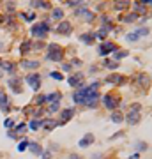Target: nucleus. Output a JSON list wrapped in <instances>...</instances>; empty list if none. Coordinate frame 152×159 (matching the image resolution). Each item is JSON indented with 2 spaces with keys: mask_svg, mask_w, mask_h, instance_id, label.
Instances as JSON below:
<instances>
[{
  "mask_svg": "<svg viewBox=\"0 0 152 159\" xmlns=\"http://www.w3.org/2000/svg\"><path fill=\"white\" fill-rule=\"evenodd\" d=\"M129 159H140V156H138V154H133V156H131Z\"/></svg>",
  "mask_w": 152,
  "mask_h": 159,
  "instance_id": "obj_40",
  "label": "nucleus"
},
{
  "mask_svg": "<svg viewBox=\"0 0 152 159\" xmlns=\"http://www.w3.org/2000/svg\"><path fill=\"white\" fill-rule=\"evenodd\" d=\"M111 120H113V122H117V124H119V122H122V120H124V117L120 115L119 111H117V113H113V115H111Z\"/></svg>",
  "mask_w": 152,
  "mask_h": 159,
  "instance_id": "obj_25",
  "label": "nucleus"
},
{
  "mask_svg": "<svg viewBox=\"0 0 152 159\" xmlns=\"http://www.w3.org/2000/svg\"><path fill=\"white\" fill-rule=\"evenodd\" d=\"M27 83L30 85L32 90H39V87H41V76L37 72H32V74L27 76Z\"/></svg>",
  "mask_w": 152,
  "mask_h": 159,
  "instance_id": "obj_4",
  "label": "nucleus"
},
{
  "mask_svg": "<svg viewBox=\"0 0 152 159\" xmlns=\"http://www.w3.org/2000/svg\"><path fill=\"white\" fill-rule=\"evenodd\" d=\"M2 69L6 72H14L16 71V65L13 62H2Z\"/></svg>",
  "mask_w": 152,
  "mask_h": 159,
  "instance_id": "obj_15",
  "label": "nucleus"
},
{
  "mask_svg": "<svg viewBox=\"0 0 152 159\" xmlns=\"http://www.w3.org/2000/svg\"><path fill=\"white\" fill-rule=\"evenodd\" d=\"M72 113H74V110H72V108L64 110V111H62V118L58 120V124H65V122H67V120H69V118L72 117Z\"/></svg>",
  "mask_w": 152,
  "mask_h": 159,
  "instance_id": "obj_13",
  "label": "nucleus"
},
{
  "mask_svg": "<svg viewBox=\"0 0 152 159\" xmlns=\"http://www.w3.org/2000/svg\"><path fill=\"white\" fill-rule=\"evenodd\" d=\"M43 126L46 127V131H51V129H55L58 126V120H51V118H48V120H44Z\"/></svg>",
  "mask_w": 152,
  "mask_h": 159,
  "instance_id": "obj_14",
  "label": "nucleus"
},
{
  "mask_svg": "<svg viewBox=\"0 0 152 159\" xmlns=\"http://www.w3.org/2000/svg\"><path fill=\"white\" fill-rule=\"evenodd\" d=\"M16 131H18V133H23V131H25V124H20V126H16Z\"/></svg>",
  "mask_w": 152,
  "mask_h": 159,
  "instance_id": "obj_38",
  "label": "nucleus"
},
{
  "mask_svg": "<svg viewBox=\"0 0 152 159\" xmlns=\"http://www.w3.org/2000/svg\"><path fill=\"white\" fill-rule=\"evenodd\" d=\"M58 108H60V103H53V104L50 106V111H51V113H55Z\"/></svg>",
  "mask_w": 152,
  "mask_h": 159,
  "instance_id": "obj_32",
  "label": "nucleus"
},
{
  "mask_svg": "<svg viewBox=\"0 0 152 159\" xmlns=\"http://www.w3.org/2000/svg\"><path fill=\"white\" fill-rule=\"evenodd\" d=\"M30 6H34V7H43V9L50 7V4H48V2H32Z\"/></svg>",
  "mask_w": 152,
  "mask_h": 159,
  "instance_id": "obj_23",
  "label": "nucleus"
},
{
  "mask_svg": "<svg viewBox=\"0 0 152 159\" xmlns=\"http://www.w3.org/2000/svg\"><path fill=\"white\" fill-rule=\"evenodd\" d=\"M106 81H108V83H120V81H122V76H119V74H111V76L106 78Z\"/></svg>",
  "mask_w": 152,
  "mask_h": 159,
  "instance_id": "obj_19",
  "label": "nucleus"
},
{
  "mask_svg": "<svg viewBox=\"0 0 152 159\" xmlns=\"http://www.w3.org/2000/svg\"><path fill=\"white\" fill-rule=\"evenodd\" d=\"M23 16V20H27V21H34L36 20V14L32 13V14H21Z\"/></svg>",
  "mask_w": 152,
  "mask_h": 159,
  "instance_id": "obj_30",
  "label": "nucleus"
},
{
  "mask_svg": "<svg viewBox=\"0 0 152 159\" xmlns=\"http://www.w3.org/2000/svg\"><path fill=\"white\" fill-rule=\"evenodd\" d=\"M21 65L23 67H29V69H36V67H39V62H36V60H23Z\"/></svg>",
  "mask_w": 152,
  "mask_h": 159,
  "instance_id": "obj_16",
  "label": "nucleus"
},
{
  "mask_svg": "<svg viewBox=\"0 0 152 159\" xmlns=\"http://www.w3.org/2000/svg\"><path fill=\"white\" fill-rule=\"evenodd\" d=\"M4 126H6V127H7V129H11V127H13V126H14V122H13V118H7V120H6V122H4Z\"/></svg>",
  "mask_w": 152,
  "mask_h": 159,
  "instance_id": "obj_33",
  "label": "nucleus"
},
{
  "mask_svg": "<svg viewBox=\"0 0 152 159\" xmlns=\"http://www.w3.org/2000/svg\"><path fill=\"white\" fill-rule=\"evenodd\" d=\"M9 87L13 88L16 94H20L21 92V88H20V78H11L9 80Z\"/></svg>",
  "mask_w": 152,
  "mask_h": 159,
  "instance_id": "obj_12",
  "label": "nucleus"
},
{
  "mask_svg": "<svg viewBox=\"0 0 152 159\" xmlns=\"http://www.w3.org/2000/svg\"><path fill=\"white\" fill-rule=\"evenodd\" d=\"M0 76H2V72H0Z\"/></svg>",
  "mask_w": 152,
  "mask_h": 159,
  "instance_id": "obj_45",
  "label": "nucleus"
},
{
  "mask_svg": "<svg viewBox=\"0 0 152 159\" xmlns=\"http://www.w3.org/2000/svg\"><path fill=\"white\" fill-rule=\"evenodd\" d=\"M104 65H106L108 69H117V67H119V62H110V60H104Z\"/></svg>",
  "mask_w": 152,
  "mask_h": 159,
  "instance_id": "obj_26",
  "label": "nucleus"
},
{
  "mask_svg": "<svg viewBox=\"0 0 152 159\" xmlns=\"http://www.w3.org/2000/svg\"><path fill=\"white\" fill-rule=\"evenodd\" d=\"M29 48H30V43H23V46H21V51L25 53V51H29Z\"/></svg>",
  "mask_w": 152,
  "mask_h": 159,
  "instance_id": "obj_37",
  "label": "nucleus"
},
{
  "mask_svg": "<svg viewBox=\"0 0 152 159\" xmlns=\"http://www.w3.org/2000/svg\"><path fill=\"white\" fill-rule=\"evenodd\" d=\"M41 156H43L41 159H50V152H41Z\"/></svg>",
  "mask_w": 152,
  "mask_h": 159,
  "instance_id": "obj_39",
  "label": "nucleus"
},
{
  "mask_svg": "<svg viewBox=\"0 0 152 159\" xmlns=\"http://www.w3.org/2000/svg\"><path fill=\"white\" fill-rule=\"evenodd\" d=\"M69 85H72V87H76V88H81L83 87V74L76 72L74 76H71L69 78Z\"/></svg>",
  "mask_w": 152,
  "mask_h": 159,
  "instance_id": "obj_7",
  "label": "nucleus"
},
{
  "mask_svg": "<svg viewBox=\"0 0 152 159\" xmlns=\"http://www.w3.org/2000/svg\"><path fill=\"white\" fill-rule=\"evenodd\" d=\"M99 101V94H97V92H92V94H88L87 97H85V104H87V106H95V103Z\"/></svg>",
  "mask_w": 152,
  "mask_h": 159,
  "instance_id": "obj_10",
  "label": "nucleus"
},
{
  "mask_svg": "<svg viewBox=\"0 0 152 159\" xmlns=\"http://www.w3.org/2000/svg\"><path fill=\"white\" fill-rule=\"evenodd\" d=\"M136 16H138V14H134V13H131V14H127L126 18H124V21H127V23H129V21H134V20H136Z\"/></svg>",
  "mask_w": 152,
  "mask_h": 159,
  "instance_id": "obj_29",
  "label": "nucleus"
},
{
  "mask_svg": "<svg viewBox=\"0 0 152 159\" xmlns=\"http://www.w3.org/2000/svg\"><path fill=\"white\" fill-rule=\"evenodd\" d=\"M92 143H94V134H90V133L85 134V136L78 142V145H80L81 149H85V147H88V145H92Z\"/></svg>",
  "mask_w": 152,
  "mask_h": 159,
  "instance_id": "obj_9",
  "label": "nucleus"
},
{
  "mask_svg": "<svg viewBox=\"0 0 152 159\" xmlns=\"http://www.w3.org/2000/svg\"><path fill=\"white\" fill-rule=\"evenodd\" d=\"M60 99H62V94H58V92H51V94L44 95L46 103H60Z\"/></svg>",
  "mask_w": 152,
  "mask_h": 159,
  "instance_id": "obj_11",
  "label": "nucleus"
},
{
  "mask_svg": "<svg viewBox=\"0 0 152 159\" xmlns=\"http://www.w3.org/2000/svg\"><path fill=\"white\" fill-rule=\"evenodd\" d=\"M0 108H2V110H7L9 108V103H7V97H6V94L0 97Z\"/></svg>",
  "mask_w": 152,
  "mask_h": 159,
  "instance_id": "obj_22",
  "label": "nucleus"
},
{
  "mask_svg": "<svg viewBox=\"0 0 152 159\" xmlns=\"http://www.w3.org/2000/svg\"><path fill=\"white\" fill-rule=\"evenodd\" d=\"M27 147H29V142H27V140H21V142L18 143V150L21 152V150H25Z\"/></svg>",
  "mask_w": 152,
  "mask_h": 159,
  "instance_id": "obj_27",
  "label": "nucleus"
},
{
  "mask_svg": "<svg viewBox=\"0 0 152 159\" xmlns=\"http://www.w3.org/2000/svg\"><path fill=\"white\" fill-rule=\"evenodd\" d=\"M58 34H64V36H69L71 34V23L69 21H62V23H58Z\"/></svg>",
  "mask_w": 152,
  "mask_h": 159,
  "instance_id": "obj_8",
  "label": "nucleus"
},
{
  "mask_svg": "<svg viewBox=\"0 0 152 159\" xmlns=\"http://www.w3.org/2000/svg\"><path fill=\"white\" fill-rule=\"evenodd\" d=\"M62 16H64V11L60 7L53 9V13H51V18H53V20H62Z\"/></svg>",
  "mask_w": 152,
  "mask_h": 159,
  "instance_id": "obj_18",
  "label": "nucleus"
},
{
  "mask_svg": "<svg viewBox=\"0 0 152 159\" xmlns=\"http://www.w3.org/2000/svg\"><path fill=\"white\" fill-rule=\"evenodd\" d=\"M80 39H81V41H83L85 44H90L92 41H94V36H90V34H81Z\"/></svg>",
  "mask_w": 152,
  "mask_h": 159,
  "instance_id": "obj_20",
  "label": "nucleus"
},
{
  "mask_svg": "<svg viewBox=\"0 0 152 159\" xmlns=\"http://www.w3.org/2000/svg\"><path fill=\"white\" fill-rule=\"evenodd\" d=\"M103 101H104V106H106L108 110L117 108V104H119V101H117V97L113 94H106L104 97H103Z\"/></svg>",
  "mask_w": 152,
  "mask_h": 159,
  "instance_id": "obj_5",
  "label": "nucleus"
},
{
  "mask_svg": "<svg viewBox=\"0 0 152 159\" xmlns=\"http://www.w3.org/2000/svg\"><path fill=\"white\" fill-rule=\"evenodd\" d=\"M39 126H43V122H41V120H32V122L29 124V127H30L32 131H36Z\"/></svg>",
  "mask_w": 152,
  "mask_h": 159,
  "instance_id": "obj_24",
  "label": "nucleus"
},
{
  "mask_svg": "<svg viewBox=\"0 0 152 159\" xmlns=\"http://www.w3.org/2000/svg\"><path fill=\"white\" fill-rule=\"evenodd\" d=\"M2 95H4V92H2V88H0V97H2Z\"/></svg>",
  "mask_w": 152,
  "mask_h": 159,
  "instance_id": "obj_42",
  "label": "nucleus"
},
{
  "mask_svg": "<svg viewBox=\"0 0 152 159\" xmlns=\"http://www.w3.org/2000/svg\"><path fill=\"white\" fill-rule=\"evenodd\" d=\"M126 39H127V41H136L138 36L134 34V32H133V34H127V36H126Z\"/></svg>",
  "mask_w": 152,
  "mask_h": 159,
  "instance_id": "obj_34",
  "label": "nucleus"
},
{
  "mask_svg": "<svg viewBox=\"0 0 152 159\" xmlns=\"http://www.w3.org/2000/svg\"><path fill=\"white\" fill-rule=\"evenodd\" d=\"M127 55H129V53H127V51H126V50H120V51H113V57H115V62H117V60H119V58H124V57H127Z\"/></svg>",
  "mask_w": 152,
  "mask_h": 159,
  "instance_id": "obj_21",
  "label": "nucleus"
},
{
  "mask_svg": "<svg viewBox=\"0 0 152 159\" xmlns=\"http://www.w3.org/2000/svg\"><path fill=\"white\" fill-rule=\"evenodd\" d=\"M62 55H64V51H62V48H60L58 44H55V43L48 44V51H46V58H48V60L60 62V60H62Z\"/></svg>",
  "mask_w": 152,
  "mask_h": 159,
  "instance_id": "obj_1",
  "label": "nucleus"
},
{
  "mask_svg": "<svg viewBox=\"0 0 152 159\" xmlns=\"http://www.w3.org/2000/svg\"><path fill=\"white\" fill-rule=\"evenodd\" d=\"M50 76H51V78H55V80H62V78H64V76H62V72H57V71H53Z\"/></svg>",
  "mask_w": 152,
  "mask_h": 159,
  "instance_id": "obj_31",
  "label": "nucleus"
},
{
  "mask_svg": "<svg viewBox=\"0 0 152 159\" xmlns=\"http://www.w3.org/2000/svg\"><path fill=\"white\" fill-rule=\"evenodd\" d=\"M140 118H142V115H140V104H133L131 111L126 115V120H127L129 126H134V124L140 122Z\"/></svg>",
  "mask_w": 152,
  "mask_h": 159,
  "instance_id": "obj_3",
  "label": "nucleus"
},
{
  "mask_svg": "<svg viewBox=\"0 0 152 159\" xmlns=\"http://www.w3.org/2000/svg\"><path fill=\"white\" fill-rule=\"evenodd\" d=\"M29 149H30V152H34V154H41V152H43L41 145H39V143H36V142L29 143Z\"/></svg>",
  "mask_w": 152,
  "mask_h": 159,
  "instance_id": "obj_17",
  "label": "nucleus"
},
{
  "mask_svg": "<svg viewBox=\"0 0 152 159\" xmlns=\"http://www.w3.org/2000/svg\"><path fill=\"white\" fill-rule=\"evenodd\" d=\"M44 103H46L44 101V95H37L36 97V104H44Z\"/></svg>",
  "mask_w": 152,
  "mask_h": 159,
  "instance_id": "obj_35",
  "label": "nucleus"
},
{
  "mask_svg": "<svg viewBox=\"0 0 152 159\" xmlns=\"http://www.w3.org/2000/svg\"><path fill=\"white\" fill-rule=\"evenodd\" d=\"M0 50H4V44H0Z\"/></svg>",
  "mask_w": 152,
  "mask_h": 159,
  "instance_id": "obj_43",
  "label": "nucleus"
},
{
  "mask_svg": "<svg viewBox=\"0 0 152 159\" xmlns=\"http://www.w3.org/2000/svg\"><path fill=\"white\" fill-rule=\"evenodd\" d=\"M140 83H142V85H145V83H147V81H149V78H147V76H145V74H140Z\"/></svg>",
  "mask_w": 152,
  "mask_h": 159,
  "instance_id": "obj_36",
  "label": "nucleus"
},
{
  "mask_svg": "<svg viewBox=\"0 0 152 159\" xmlns=\"http://www.w3.org/2000/svg\"><path fill=\"white\" fill-rule=\"evenodd\" d=\"M48 29H50L48 21L37 23V25H34V27H32L30 34H32L34 37H39V39H43V37H46V34H48Z\"/></svg>",
  "mask_w": 152,
  "mask_h": 159,
  "instance_id": "obj_2",
  "label": "nucleus"
},
{
  "mask_svg": "<svg viewBox=\"0 0 152 159\" xmlns=\"http://www.w3.org/2000/svg\"><path fill=\"white\" fill-rule=\"evenodd\" d=\"M138 37H142V36H149V29H138V32H134Z\"/></svg>",
  "mask_w": 152,
  "mask_h": 159,
  "instance_id": "obj_28",
  "label": "nucleus"
},
{
  "mask_svg": "<svg viewBox=\"0 0 152 159\" xmlns=\"http://www.w3.org/2000/svg\"><path fill=\"white\" fill-rule=\"evenodd\" d=\"M110 51H117V46L113 43H108V41H106V43H103L101 46H99V55H103V57L108 55Z\"/></svg>",
  "mask_w": 152,
  "mask_h": 159,
  "instance_id": "obj_6",
  "label": "nucleus"
},
{
  "mask_svg": "<svg viewBox=\"0 0 152 159\" xmlns=\"http://www.w3.org/2000/svg\"><path fill=\"white\" fill-rule=\"evenodd\" d=\"M71 159H80V156H69Z\"/></svg>",
  "mask_w": 152,
  "mask_h": 159,
  "instance_id": "obj_41",
  "label": "nucleus"
},
{
  "mask_svg": "<svg viewBox=\"0 0 152 159\" xmlns=\"http://www.w3.org/2000/svg\"><path fill=\"white\" fill-rule=\"evenodd\" d=\"M0 65H2V60H0Z\"/></svg>",
  "mask_w": 152,
  "mask_h": 159,
  "instance_id": "obj_44",
  "label": "nucleus"
}]
</instances>
